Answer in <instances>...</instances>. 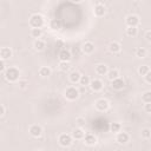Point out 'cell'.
<instances>
[{"label": "cell", "mask_w": 151, "mask_h": 151, "mask_svg": "<svg viewBox=\"0 0 151 151\" xmlns=\"http://www.w3.org/2000/svg\"><path fill=\"white\" fill-rule=\"evenodd\" d=\"M145 39H146L147 42H151V31H147L145 33Z\"/></svg>", "instance_id": "cell-39"}, {"label": "cell", "mask_w": 151, "mask_h": 151, "mask_svg": "<svg viewBox=\"0 0 151 151\" xmlns=\"http://www.w3.org/2000/svg\"><path fill=\"white\" fill-rule=\"evenodd\" d=\"M134 53H136V57H138V58H145L147 54V51L144 47H137Z\"/></svg>", "instance_id": "cell-27"}, {"label": "cell", "mask_w": 151, "mask_h": 151, "mask_svg": "<svg viewBox=\"0 0 151 151\" xmlns=\"http://www.w3.org/2000/svg\"><path fill=\"white\" fill-rule=\"evenodd\" d=\"M84 142H85L86 145L93 146V145L97 144V137L94 134H92V133H86L85 137H84Z\"/></svg>", "instance_id": "cell-16"}, {"label": "cell", "mask_w": 151, "mask_h": 151, "mask_svg": "<svg viewBox=\"0 0 151 151\" xmlns=\"http://www.w3.org/2000/svg\"><path fill=\"white\" fill-rule=\"evenodd\" d=\"M139 17L136 14H129L125 18V24L127 27H137L139 25Z\"/></svg>", "instance_id": "cell-6"}, {"label": "cell", "mask_w": 151, "mask_h": 151, "mask_svg": "<svg viewBox=\"0 0 151 151\" xmlns=\"http://www.w3.org/2000/svg\"><path fill=\"white\" fill-rule=\"evenodd\" d=\"M7 68H6V65H5V60H0V72L4 74Z\"/></svg>", "instance_id": "cell-35"}, {"label": "cell", "mask_w": 151, "mask_h": 151, "mask_svg": "<svg viewBox=\"0 0 151 151\" xmlns=\"http://www.w3.org/2000/svg\"><path fill=\"white\" fill-rule=\"evenodd\" d=\"M94 106H96V109H97L98 111L105 112V111H107V110L110 109V101H109L107 99H105V98H100V99L96 100Z\"/></svg>", "instance_id": "cell-5"}, {"label": "cell", "mask_w": 151, "mask_h": 151, "mask_svg": "<svg viewBox=\"0 0 151 151\" xmlns=\"http://www.w3.org/2000/svg\"><path fill=\"white\" fill-rule=\"evenodd\" d=\"M80 78H81V74L78 72V71H73L68 74V80L72 83V84H77L80 81Z\"/></svg>", "instance_id": "cell-19"}, {"label": "cell", "mask_w": 151, "mask_h": 151, "mask_svg": "<svg viewBox=\"0 0 151 151\" xmlns=\"http://www.w3.org/2000/svg\"><path fill=\"white\" fill-rule=\"evenodd\" d=\"M79 84H80L81 86H90V84H91V79H90V77H88V76H81Z\"/></svg>", "instance_id": "cell-31"}, {"label": "cell", "mask_w": 151, "mask_h": 151, "mask_svg": "<svg viewBox=\"0 0 151 151\" xmlns=\"http://www.w3.org/2000/svg\"><path fill=\"white\" fill-rule=\"evenodd\" d=\"M34 151H44V150H41V149H37V150H34Z\"/></svg>", "instance_id": "cell-40"}, {"label": "cell", "mask_w": 151, "mask_h": 151, "mask_svg": "<svg viewBox=\"0 0 151 151\" xmlns=\"http://www.w3.org/2000/svg\"><path fill=\"white\" fill-rule=\"evenodd\" d=\"M18 85H19V87H20L21 90H25V88L27 87V85H28V81H27L26 79H21V80L18 81Z\"/></svg>", "instance_id": "cell-34"}, {"label": "cell", "mask_w": 151, "mask_h": 151, "mask_svg": "<svg viewBox=\"0 0 151 151\" xmlns=\"http://www.w3.org/2000/svg\"><path fill=\"white\" fill-rule=\"evenodd\" d=\"M137 34H138V28L137 27H126V35L133 38Z\"/></svg>", "instance_id": "cell-29"}, {"label": "cell", "mask_w": 151, "mask_h": 151, "mask_svg": "<svg viewBox=\"0 0 151 151\" xmlns=\"http://www.w3.org/2000/svg\"><path fill=\"white\" fill-rule=\"evenodd\" d=\"M76 124H77L78 127H81L83 129L85 126V124H86V119L84 117H77L76 118Z\"/></svg>", "instance_id": "cell-33"}, {"label": "cell", "mask_w": 151, "mask_h": 151, "mask_svg": "<svg viewBox=\"0 0 151 151\" xmlns=\"http://www.w3.org/2000/svg\"><path fill=\"white\" fill-rule=\"evenodd\" d=\"M6 113V109H5V105L4 104H0V116L4 117Z\"/></svg>", "instance_id": "cell-37"}, {"label": "cell", "mask_w": 151, "mask_h": 151, "mask_svg": "<svg viewBox=\"0 0 151 151\" xmlns=\"http://www.w3.org/2000/svg\"><path fill=\"white\" fill-rule=\"evenodd\" d=\"M44 22H45L44 17L41 14H39V13L32 14L29 20H28V24H29V26L32 28H41L44 26Z\"/></svg>", "instance_id": "cell-2"}, {"label": "cell", "mask_w": 151, "mask_h": 151, "mask_svg": "<svg viewBox=\"0 0 151 151\" xmlns=\"http://www.w3.org/2000/svg\"><path fill=\"white\" fill-rule=\"evenodd\" d=\"M149 72H150V67H149L147 65H140V66L138 67V73H139L140 76H143V77H145Z\"/></svg>", "instance_id": "cell-28"}, {"label": "cell", "mask_w": 151, "mask_h": 151, "mask_svg": "<svg viewBox=\"0 0 151 151\" xmlns=\"http://www.w3.org/2000/svg\"><path fill=\"white\" fill-rule=\"evenodd\" d=\"M142 100L144 104H149L151 103V91H146L142 94Z\"/></svg>", "instance_id": "cell-30"}, {"label": "cell", "mask_w": 151, "mask_h": 151, "mask_svg": "<svg viewBox=\"0 0 151 151\" xmlns=\"http://www.w3.org/2000/svg\"><path fill=\"white\" fill-rule=\"evenodd\" d=\"M140 134H142V138H144V139H150V138H151V130L147 129V127H145V129L142 130Z\"/></svg>", "instance_id": "cell-32"}, {"label": "cell", "mask_w": 151, "mask_h": 151, "mask_svg": "<svg viewBox=\"0 0 151 151\" xmlns=\"http://www.w3.org/2000/svg\"><path fill=\"white\" fill-rule=\"evenodd\" d=\"M103 86H104V84H103V81L100 79H93V80H91L90 87H91L92 91L98 92V91H100L103 88Z\"/></svg>", "instance_id": "cell-13"}, {"label": "cell", "mask_w": 151, "mask_h": 151, "mask_svg": "<svg viewBox=\"0 0 151 151\" xmlns=\"http://www.w3.org/2000/svg\"><path fill=\"white\" fill-rule=\"evenodd\" d=\"M28 132H29V134H31L32 137L39 138V137L42 134V127H41L40 125H38V124H33V125L29 126Z\"/></svg>", "instance_id": "cell-7"}, {"label": "cell", "mask_w": 151, "mask_h": 151, "mask_svg": "<svg viewBox=\"0 0 151 151\" xmlns=\"http://www.w3.org/2000/svg\"><path fill=\"white\" fill-rule=\"evenodd\" d=\"M107 72H109V68H107V66L105 64H98L96 66V73L98 76H106Z\"/></svg>", "instance_id": "cell-18"}, {"label": "cell", "mask_w": 151, "mask_h": 151, "mask_svg": "<svg viewBox=\"0 0 151 151\" xmlns=\"http://www.w3.org/2000/svg\"><path fill=\"white\" fill-rule=\"evenodd\" d=\"M33 47H34V50L35 51H42L45 47H46V44H45V41L44 40H41V39H37V40H34V42H33Z\"/></svg>", "instance_id": "cell-23"}, {"label": "cell", "mask_w": 151, "mask_h": 151, "mask_svg": "<svg viewBox=\"0 0 151 151\" xmlns=\"http://www.w3.org/2000/svg\"><path fill=\"white\" fill-rule=\"evenodd\" d=\"M144 111L147 112V113H151V103L144 104Z\"/></svg>", "instance_id": "cell-36"}, {"label": "cell", "mask_w": 151, "mask_h": 151, "mask_svg": "<svg viewBox=\"0 0 151 151\" xmlns=\"http://www.w3.org/2000/svg\"><path fill=\"white\" fill-rule=\"evenodd\" d=\"M41 35H42V29L41 28H32L31 29V37L35 38V40L39 39Z\"/></svg>", "instance_id": "cell-26"}, {"label": "cell", "mask_w": 151, "mask_h": 151, "mask_svg": "<svg viewBox=\"0 0 151 151\" xmlns=\"http://www.w3.org/2000/svg\"><path fill=\"white\" fill-rule=\"evenodd\" d=\"M111 87L116 91H120L125 87V81L122 79V78H118V79H114L113 81H111Z\"/></svg>", "instance_id": "cell-10"}, {"label": "cell", "mask_w": 151, "mask_h": 151, "mask_svg": "<svg viewBox=\"0 0 151 151\" xmlns=\"http://www.w3.org/2000/svg\"><path fill=\"white\" fill-rule=\"evenodd\" d=\"M64 96L67 100H71V101L76 100V99L79 98V90L74 86H68V87H66V90L64 92Z\"/></svg>", "instance_id": "cell-3"}, {"label": "cell", "mask_w": 151, "mask_h": 151, "mask_svg": "<svg viewBox=\"0 0 151 151\" xmlns=\"http://www.w3.org/2000/svg\"><path fill=\"white\" fill-rule=\"evenodd\" d=\"M85 134H86V133L84 132V130H83L81 127H77V129H74V130L72 131V133H71L72 138H73V139H77V140H79V139H84Z\"/></svg>", "instance_id": "cell-15"}, {"label": "cell", "mask_w": 151, "mask_h": 151, "mask_svg": "<svg viewBox=\"0 0 151 151\" xmlns=\"http://www.w3.org/2000/svg\"><path fill=\"white\" fill-rule=\"evenodd\" d=\"M2 76L5 77V79H6L7 81H9V83H15V81H18L19 78H20V71H19V68H17V67H8V68L5 71V73H4Z\"/></svg>", "instance_id": "cell-1"}, {"label": "cell", "mask_w": 151, "mask_h": 151, "mask_svg": "<svg viewBox=\"0 0 151 151\" xmlns=\"http://www.w3.org/2000/svg\"><path fill=\"white\" fill-rule=\"evenodd\" d=\"M144 79H145V81H146L147 84H151V70H150V72L144 77Z\"/></svg>", "instance_id": "cell-38"}, {"label": "cell", "mask_w": 151, "mask_h": 151, "mask_svg": "<svg viewBox=\"0 0 151 151\" xmlns=\"http://www.w3.org/2000/svg\"><path fill=\"white\" fill-rule=\"evenodd\" d=\"M106 77H107V79H109L110 81H113L114 79H118V78H120V77H119V71H118V70H116V68L109 70V72H107Z\"/></svg>", "instance_id": "cell-20"}, {"label": "cell", "mask_w": 151, "mask_h": 151, "mask_svg": "<svg viewBox=\"0 0 151 151\" xmlns=\"http://www.w3.org/2000/svg\"><path fill=\"white\" fill-rule=\"evenodd\" d=\"M39 76L41 77V78H47V77H50L51 76V73H52V70L50 68V67H47V66H42V67H40L39 68Z\"/></svg>", "instance_id": "cell-21"}, {"label": "cell", "mask_w": 151, "mask_h": 151, "mask_svg": "<svg viewBox=\"0 0 151 151\" xmlns=\"http://www.w3.org/2000/svg\"><path fill=\"white\" fill-rule=\"evenodd\" d=\"M116 140H117V143L118 144H120V145H125V144H127L129 142H130V136H129V133L127 132H119V133H117V136H116Z\"/></svg>", "instance_id": "cell-8"}, {"label": "cell", "mask_w": 151, "mask_h": 151, "mask_svg": "<svg viewBox=\"0 0 151 151\" xmlns=\"http://www.w3.org/2000/svg\"><path fill=\"white\" fill-rule=\"evenodd\" d=\"M109 51L113 54H117L122 51V45L118 42V41H111L109 44Z\"/></svg>", "instance_id": "cell-14"}, {"label": "cell", "mask_w": 151, "mask_h": 151, "mask_svg": "<svg viewBox=\"0 0 151 151\" xmlns=\"http://www.w3.org/2000/svg\"><path fill=\"white\" fill-rule=\"evenodd\" d=\"M58 143L60 144V146L63 147H68L72 145L73 143V138L71 134L68 133H61L59 137H58Z\"/></svg>", "instance_id": "cell-4"}, {"label": "cell", "mask_w": 151, "mask_h": 151, "mask_svg": "<svg viewBox=\"0 0 151 151\" xmlns=\"http://www.w3.org/2000/svg\"><path fill=\"white\" fill-rule=\"evenodd\" d=\"M120 130H122L120 123H118V122L111 123V125H110V131H111V132H113V133H119Z\"/></svg>", "instance_id": "cell-24"}, {"label": "cell", "mask_w": 151, "mask_h": 151, "mask_svg": "<svg viewBox=\"0 0 151 151\" xmlns=\"http://www.w3.org/2000/svg\"><path fill=\"white\" fill-rule=\"evenodd\" d=\"M58 66H59V70H60V71L67 72V71L71 68V63H70V61H60Z\"/></svg>", "instance_id": "cell-25"}, {"label": "cell", "mask_w": 151, "mask_h": 151, "mask_svg": "<svg viewBox=\"0 0 151 151\" xmlns=\"http://www.w3.org/2000/svg\"><path fill=\"white\" fill-rule=\"evenodd\" d=\"M81 51L85 53V54H91L94 52V44L92 41H86L81 46Z\"/></svg>", "instance_id": "cell-11"}, {"label": "cell", "mask_w": 151, "mask_h": 151, "mask_svg": "<svg viewBox=\"0 0 151 151\" xmlns=\"http://www.w3.org/2000/svg\"><path fill=\"white\" fill-rule=\"evenodd\" d=\"M93 13H94V15L98 17V18L104 17L105 13H106V8H105V6H104L103 4L98 2V4L94 6V8H93Z\"/></svg>", "instance_id": "cell-9"}, {"label": "cell", "mask_w": 151, "mask_h": 151, "mask_svg": "<svg viewBox=\"0 0 151 151\" xmlns=\"http://www.w3.org/2000/svg\"><path fill=\"white\" fill-rule=\"evenodd\" d=\"M71 58H72V54H71L70 50L63 48V50L59 52V60H60V61H70Z\"/></svg>", "instance_id": "cell-12"}, {"label": "cell", "mask_w": 151, "mask_h": 151, "mask_svg": "<svg viewBox=\"0 0 151 151\" xmlns=\"http://www.w3.org/2000/svg\"><path fill=\"white\" fill-rule=\"evenodd\" d=\"M12 54H13V52H12V50L9 47H2L0 50V58H1V60L9 59L12 57Z\"/></svg>", "instance_id": "cell-17"}, {"label": "cell", "mask_w": 151, "mask_h": 151, "mask_svg": "<svg viewBox=\"0 0 151 151\" xmlns=\"http://www.w3.org/2000/svg\"><path fill=\"white\" fill-rule=\"evenodd\" d=\"M50 28L52 31H59L61 28V21L59 19H52L50 21Z\"/></svg>", "instance_id": "cell-22"}]
</instances>
